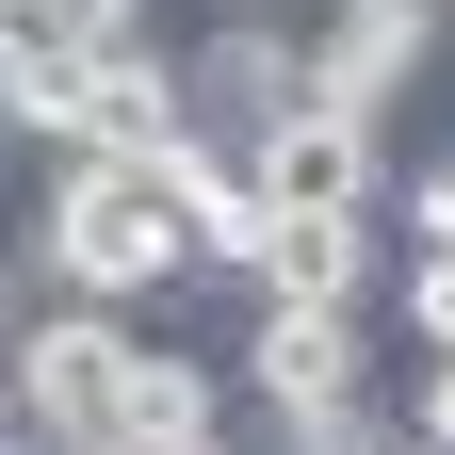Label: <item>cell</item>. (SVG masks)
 <instances>
[{
  "mask_svg": "<svg viewBox=\"0 0 455 455\" xmlns=\"http://www.w3.org/2000/svg\"><path fill=\"white\" fill-rule=\"evenodd\" d=\"M147 0H0V98L17 82H82L98 49H131Z\"/></svg>",
  "mask_w": 455,
  "mask_h": 455,
  "instance_id": "30bf717a",
  "label": "cell"
},
{
  "mask_svg": "<svg viewBox=\"0 0 455 455\" xmlns=\"http://www.w3.org/2000/svg\"><path fill=\"white\" fill-rule=\"evenodd\" d=\"M293 98H309V66H293V17H212V33L180 49V114H196V147H260Z\"/></svg>",
  "mask_w": 455,
  "mask_h": 455,
  "instance_id": "8992f818",
  "label": "cell"
},
{
  "mask_svg": "<svg viewBox=\"0 0 455 455\" xmlns=\"http://www.w3.org/2000/svg\"><path fill=\"white\" fill-rule=\"evenodd\" d=\"M407 439H423V455H455V358H423V374H407Z\"/></svg>",
  "mask_w": 455,
  "mask_h": 455,
  "instance_id": "4fadbf2b",
  "label": "cell"
},
{
  "mask_svg": "<svg viewBox=\"0 0 455 455\" xmlns=\"http://www.w3.org/2000/svg\"><path fill=\"white\" fill-rule=\"evenodd\" d=\"M196 114H180V49L131 33V49H98L82 66V114H66V147H180Z\"/></svg>",
  "mask_w": 455,
  "mask_h": 455,
  "instance_id": "9c48e42d",
  "label": "cell"
},
{
  "mask_svg": "<svg viewBox=\"0 0 455 455\" xmlns=\"http://www.w3.org/2000/svg\"><path fill=\"white\" fill-rule=\"evenodd\" d=\"M131 309H17V341H0V390H17V439L33 455H98L114 439V390H131Z\"/></svg>",
  "mask_w": 455,
  "mask_h": 455,
  "instance_id": "7a4b0ae2",
  "label": "cell"
},
{
  "mask_svg": "<svg viewBox=\"0 0 455 455\" xmlns=\"http://www.w3.org/2000/svg\"><path fill=\"white\" fill-rule=\"evenodd\" d=\"M439 33H455V0H309L293 66H309L325 114H374V131H390V98L439 66Z\"/></svg>",
  "mask_w": 455,
  "mask_h": 455,
  "instance_id": "277c9868",
  "label": "cell"
},
{
  "mask_svg": "<svg viewBox=\"0 0 455 455\" xmlns=\"http://www.w3.org/2000/svg\"><path fill=\"white\" fill-rule=\"evenodd\" d=\"M390 309H407V358H455V244H390Z\"/></svg>",
  "mask_w": 455,
  "mask_h": 455,
  "instance_id": "8fae6325",
  "label": "cell"
},
{
  "mask_svg": "<svg viewBox=\"0 0 455 455\" xmlns=\"http://www.w3.org/2000/svg\"><path fill=\"white\" fill-rule=\"evenodd\" d=\"M244 407H228V358H196V341H131V390H114V439L98 455H196L228 439Z\"/></svg>",
  "mask_w": 455,
  "mask_h": 455,
  "instance_id": "52a82bcc",
  "label": "cell"
},
{
  "mask_svg": "<svg viewBox=\"0 0 455 455\" xmlns=\"http://www.w3.org/2000/svg\"><path fill=\"white\" fill-rule=\"evenodd\" d=\"M358 390H374L358 309H276V293H244V341H228V407H244V423H325V407H358Z\"/></svg>",
  "mask_w": 455,
  "mask_h": 455,
  "instance_id": "3957f363",
  "label": "cell"
},
{
  "mask_svg": "<svg viewBox=\"0 0 455 455\" xmlns=\"http://www.w3.org/2000/svg\"><path fill=\"white\" fill-rule=\"evenodd\" d=\"M374 212H390V244H455V147L423 163V180H390Z\"/></svg>",
  "mask_w": 455,
  "mask_h": 455,
  "instance_id": "7c38bea8",
  "label": "cell"
},
{
  "mask_svg": "<svg viewBox=\"0 0 455 455\" xmlns=\"http://www.w3.org/2000/svg\"><path fill=\"white\" fill-rule=\"evenodd\" d=\"M244 196H260V212H374V196H390V131H374V114L293 98V114L244 147Z\"/></svg>",
  "mask_w": 455,
  "mask_h": 455,
  "instance_id": "5b68a950",
  "label": "cell"
},
{
  "mask_svg": "<svg viewBox=\"0 0 455 455\" xmlns=\"http://www.w3.org/2000/svg\"><path fill=\"white\" fill-rule=\"evenodd\" d=\"M17 309H33V293H17V260H0V341H17Z\"/></svg>",
  "mask_w": 455,
  "mask_h": 455,
  "instance_id": "5bb4252c",
  "label": "cell"
},
{
  "mask_svg": "<svg viewBox=\"0 0 455 455\" xmlns=\"http://www.w3.org/2000/svg\"><path fill=\"white\" fill-rule=\"evenodd\" d=\"M0 455H33V439H17V390H0Z\"/></svg>",
  "mask_w": 455,
  "mask_h": 455,
  "instance_id": "9a60e30c",
  "label": "cell"
},
{
  "mask_svg": "<svg viewBox=\"0 0 455 455\" xmlns=\"http://www.w3.org/2000/svg\"><path fill=\"white\" fill-rule=\"evenodd\" d=\"M244 196V147H66L49 163V212H33V260L66 309H163L196 276V212Z\"/></svg>",
  "mask_w": 455,
  "mask_h": 455,
  "instance_id": "6da1fadb",
  "label": "cell"
},
{
  "mask_svg": "<svg viewBox=\"0 0 455 455\" xmlns=\"http://www.w3.org/2000/svg\"><path fill=\"white\" fill-rule=\"evenodd\" d=\"M374 244H390L374 212H260L244 293H276V309H358V293H374Z\"/></svg>",
  "mask_w": 455,
  "mask_h": 455,
  "instance_id": "ba28073f",
  "label": "cell"
},
{
  "mask_svg": "<svg viewBox=\"0 0 455 455\" xmlns=\"http://www.w3.org/2000/svg\"><path fill=\"white\" fill-rule=\"evenodd\" d=\"M0 147H17V131H0Z\"/></svg>",
  "mask_w": 455,
  "mask_h": 455,
  "instance_id": "2e32d148",
  "label": "cell"
}]
</instances>
